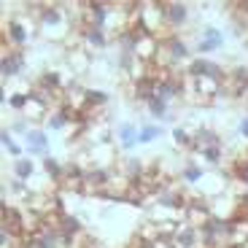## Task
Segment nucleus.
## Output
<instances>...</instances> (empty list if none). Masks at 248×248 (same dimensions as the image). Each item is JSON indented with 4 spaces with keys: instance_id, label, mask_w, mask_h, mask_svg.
I'll return each mask as SVG.
<instances>
[{
    "instance_id": "1",
    "label": "nucleus",
    "mask_w": 248,
    "mask_h": 248,
    "mask_svg": "<svg viewBox=\"0 0 248 248\" xmlns=\"http://www.w3.org/2000/svg\"><path fill=\"white\" fill-rule=\"evenodd\" d=\"M186 73L192 76V78H218V81L227 78V73L221 70V65H216V62H211V60H205V57H197V60L189 65V70H186Z\"/></svg>"
},
{
    "instance_id": "2",
    "label": "nucleus",
    "mask_w": 248,
    "mask_h": 248,
    "mask_svg": "<svg viewBox=\"0 0 248 248\" xmlns=\"http://www.w3.org/2000/svg\"><path fill=\"white\" fill-rule=\"evenodd\" d=\"M224 46V32H218L216 27H202V38H200V44H197V51L200 54H208V51H216Z\"/></svg>"
},
{
    "instance_id": "3",
    "label": "nucleus",
    "mask_w": 248,
    "mask_h": 248,
    "mask_svg": "<svg viewBox=\"0 0 248 248\" xmlns=\"http://www.w3.org/2000/svg\"><path fill=\"white\" fill-rule=\"evenodd\" d=\"M22 68H25V54H22V51H8V54L3 57V62H0L3 78H14V76H19Z\"/></svg>"
},
{
    "instance_id": "4",
    "label": "nucleus",
    "mask_w": 248,
    "mask_h": 248,
    "mask_svg": "<svg viewBox=\"0 0 248 248\" xmlns=\"http://www.w3.org/2000/svg\"><path fill=\"white\" fill-rule=\"evenodd\" d=\"M162 49L168 51V62H170V65H175V62H181V60L189 57V49H186V44L181 41L178 35H170L168 41L162 44Z\"/></svg>"
},
{
    "instance_id": "5",
    "label": "nucleus",
    "mask_w": 248,
    "mask_h": 248,
    "mask_svg": "<svg viewBox=\"0 0 248 248\" xmlns=\"http://www.w3.org/2000/svg\"><path fill=\"white\" fill-rule=\"evenodd\" d=\"M46 146H49V138H46L41 130L27 132V151H30V154H44Z\"/></svg>"
},
{
    "instance_id": "6",
    "label": "nucleus",
    "mask_w": 248,
    "mask_h": 248,
    "mask_svg": "<svg viewBox=\"0 0 248 248\" xmlns=\"http://www.w3.org/2000/svg\"><path fill=\"white\" fill-rule=\"evenodd\" d=\"M119 143H122L124 149H132L135 143H140V132H138L135 124H122L119 127Z\"/></svg>"
},
{
    "instance_id": "7",
    "label": "nucleus",
    "mask_w": 248,
    "mask_h": 248,
    "mask_svg": "<svg viewBox=\"0 0 248 248\" xmlns=\"http://www.w3.org/2000/svg\"><path fill=\"white\" fill-rule=\"evenodd\" d=\"M132 97H135V100H146V103H149V100L154 97V78L135 81V84H132Z\"/></svg>"
},
{
    "instance_id": "8",
    "label": "nucleus",
    "mask_w": 248,
    "mask_h": 248,
    "mask_svg": "<svg viewBox=\"0 0 248 248\" xmlns=\"http://www.w3.org/2000/svg\"><path fill=\"white\" fill-rule=\"evenodd\" d=\"M186 14H189V11H186L184 3H168V22H170L173 27L184 25V22H186Z\"/></svg>"
},
{
    "instance_id": "9",
    "label": "nucleus",
    "mask_w": 248,
    "mask_h": 248,
    "mask_svg": "<svg viewBox=\"0 0 248 248\" xmlns=\"http://www.w3.org/2000/svg\"><path fill=\"white\" fill-rule=\"evenodd\" d=\"M32 159H25V156H19V159H14V175H16L19 181H25L32 175Z\"/></svg>"
},
{
    "instance_id": "10",
    "label": "nucleus",
    "mask_w": 248,
    "mask_h": 248,
    "mask_svg": "<svg viewBox=\"0 0 248 248\" xmlns=\"http://www.w3.org/2000/svg\"><path fill=\"white\" fill-rule=\"evenodd\" d=\"M25 113H27V119H41V116H46V103H44V100H38L35 94H30V103H27Z\"/></svg>"
},
{
    "instance_id": "11",
    "label": "nucleus",
    "mask_w": 248,
    "mask_h": 248,
    "mask_svg": "<svg viewBox=\"0 0 248 248\" xmlns=\"http://www.w3.org/2000/svg\"><path fill=\"white\" fill-rule=\"evenodd\" d=\"M8 38H11V44H16V46L27 44V32H25V27L19 25L16 19H11V22H8Z\"/></svg>"
},
{
    "instance_id": "12",
    "label": "nucleus",
    "mask_w": 248,
    "mask_h": 248,
    "mask_svg": "<svg viewBox=\"0 0 248 248\" xmlns=\"http://www.w3.org/2000/svg\"><path fill=\"white\" fill-rule=\"evenodd\" d=\"M173 143L175 146H184V149H194V138L189 135L186 127H175L173 130Z\"/></svg>"
},
{
    "instance_id": "13",
    "label": "nucleus",
    "mask_w": 248,
    "mask_h": 248,
    "mask_svg": "<svg viewBox=\"0 0 248 248\" xmlns=\"http://www.w3.org/2000/svg\"><path fill=\"white\" fill-rule=\"evenodd\" d=\"M84 38H87L92 46H97V49H103V46L108 44V41H106V32L97 30V27H84Z\"/></svg>"
},
{
    "instance_id": "14",
    "label": "nucleus",
    "mask_w": 248,
    "mask_h": 248,
    "mask_svg": "<svg viewBox=\"0 0 248 248\" xmlns=\"http://www.w3.org/2000/svg\"><path fill=\"white\" fill-rule=\"evenodd\" d=\"M149 111H151V116H156V119H170L168 116V103L159 100V97H151L149 100Z\"/></svg>"
},
{
    "instance_id": "15",
    "label": "nucleus",
    "mask_w": 248,
    "mask_h": 248,
    "mask_svg": "<svg viewBox=\"0 0 248 248\" xmlns=\"http://www.w3.org/2000/svg\"><path fill=\"white\" fill-rule=\"evenodd\" d=\"M106 103H108V94L103 89H87V108L106 106Z\"/></svg>"
},
{
    "instance_id": "16",
    "label": "nucleus",
    "mask_w": 248,
    "mask_h": 248,
    "mask_svg": "<svg viewBox=\"0 0 248 248\" xmlns=\"http://www.w3.org/2000/svg\"><path fill=\"white\" fill-rule=\"evenodd\" d=\"M41 22H44V27H57V25L62 22L60 8H46V11L41 14Z\"/></svg>"
},
{
    "instance_id": "17",
    "label": "nucleus",
    "mask_w": 248,
    "mask_h": 248,
    "mask_svg": "<svg viewBox=\"0 0 248 248\" xmlns=\"http://www.w3.org/2000/svg\"><path fill=\"white\" fill-rule=\"evenodd\" d=\"M44 168H46V173H49L54 181H62V173H65V170H62V165L54 159V156H46V159H44Z\"/></svg>"
},
{
    "instance_id": "18",
    "label": "nucleus",
    "mask_w": 248,
    "mask_h": 248,
    "mask_svg": "<svg viewBox=\"0 0 248 248\" xmlns=\"http://www.w3.org/2000/svg\"><path fill=\"white\" fill-rule=\"evenodd\" d=\"M200 178H202V170H200L197 165H192V162H189V165H186V168L181 170V181H189V184H197Z\"/></svg>"
},
{
    "instance_id": "19",
    "label": "nucleus",
    "mask_w": 248,
    "mask_h": 248,
    "mask_svg": "<svg viewBox=\"0 0 248 248\" xmlns=\"http://www.w3.org/2000/svg\"><path fill=\"white\" fill-rule=\"evenodd\" d=\"M68 111H65V108H62V111H54L49 116V130H62V127H65V124H68Z\"/></svg>"
},
{
    "instance_id": "20",
    "label": "nucleus",
    "mask_w": 248,
    "mask_h": 248,
    "mask_svg": "<svg viewBox=\"0 0 248 248\" xmlns=\"http://www.w3.org/2000/svg\"><path fill=\"white\" fill-rule=\"evenodd\" d=\"M159 124H146V127H143L140 130V143H151L154 140V138H159Z\"/></svg>"
},
{
    "instance_id": "21",
    "label": "nucleus",
    "mask_w": 248,
    "mask_h": 248,
    "mask_svg": "<svg viewBox=\"0 0 248 248\" xmlns=\"http://www.w3.org/2000/svg\"><path fill=\"white\" fill-rule=\"evenodd\" d=\"M202 156L211 162V165H218V162L224 159V151H221V146H213V149H202Z\"/></svg>"
},
{
    "instance_id": "22",
    "label": "nucleus",
    "mask_w": 248,
    "mask_h": 248,
    "mask_svg": "<svg viewBox=\"0 0 248 248\" xmlns=\"http://www.w3.org/2000/svg\"><path fill=\"white\" fill-rule=\"evenodd\" d=\"M0 140H3V146H6V149L11 151V154L16 156V159H19V154H22V151H19V146L11 140V132H8V130H3V135H0Z\"/></svg>"
},
{
    "instance_id": "23",
    "label": "nucleus",
    "mask_w": 248,
    "mask_h": 248,
    "mask_svg": "<svg viewBox=\"0 0 248 248\" xmlns=\"http://www.w3.org/2000/svg\"><path fill=\"white\" fill-rule=\"evenodd\" d=\"M70 62H73L78 70H84L89 65V57H87V51H73V54H70Z\"/></svg>"
},
{
    "instance_id": "24",
    "label": "nucleus",
    "mask_w": 248,
    "mask_h": 248,
    "mask_svg": "<svg viewBox=\"0 0 248 248\" xmlns=\"http://www.w3.org/2000/svg\"><path fill=\"white\" fill-rule=\"evenodd\" d=\"M27 103H30V94H14V97H8V106L11 108H27Z\"/></svg>"
},
{
    "instance_id": "25",
    "label": "nucleus",
    "mask_w": 248,
    "mask_h": 248,
    "mask_svg": "<svg viewBox=\"0 0 248 248\" xmlns=\"http://www.w3.org/2000/svg\"><path fill=\"white\" fill-rule=\"evenodd\" d=\"M235 173H237V181H243V184L248 186V159L237 165V168H235Z\"/></svg>"
},
{
    "instance_id": "26",
    "label": "nucleus",
    "mask_w": 248,
    "mask_h": 248,
    "mask_svg": "<svg viewBox=\"0 0 248 248\" xmlns=\"http://www.w3.org/2000/svg\"><path fill=\"white\" fill-rule=\"evenodd\" d=\"M14 130H16V132H25V130H27V122H25V119L14 122ZM27 132H30V130H27Z\"/></svg>"
},
{
    "instance_id": "27",
    "label": "nucleus",
    "mask_w": 248,
    "mask_h": 248,
    "mask_svg": "<svg viewBox=\"0 0 248 248\" xmlns=\"http://www.w3.org/2000/svg\"><path fill=\"white\" fill-rule=\"evenodd\" d=\"M240 135H243V138H248V116L240 122Z\"/></svg>"
}]
</instances>
